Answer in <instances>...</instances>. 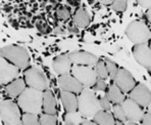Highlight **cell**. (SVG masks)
I'll list each match as a JSON object with an SVG mask.
<instances>
[{
	"label": "cell",
	"mask_w": 151,
	"mask_h": 125,
	"mask_svg": "<svg viewBox=\"0 0 151 125\" xmlns=\"http://www.w3.org/2000/svg\"><path fill=\"white\" fill-rule=\"evenodd\" d=\"M93 86H94L95 90H98V91H104L106 89L105 81H104V79H100V78L98 80H96V82H95V84Z\"/></svg>",
	"instance_id": "cell-31"
},
{
	"label": "cell",
	"mask_w": 151,
	"mask_h": 125,
	"mask_svg": "<svg viewBox=\"0 0 151 125\" xmlns=\"http://www.w3.org/2000/svg\"><path fill=\"white\" fill-rule=\"evenodd\" d=\"M104 64H105V67H106V70H107L108 76H109L111 79H114L115 74H116V72H117V66L113 62L110 61V60H106Z\"/></svg>",
	"instance_id": "cell-27"
},
{
	"label": "cell",
	"mask_w": 151,
	"mask_h": 125,
	"mask_svg": "<svg viewBox=\"0 0 151 125\" xmlns=\"http://www.w3.org/2000/svg\"><path fill=\"white\" fill-rule=\"evenodd\" d=\"M94 122L96 124L100 125H114L115 120L113 116L107 111H101L99 110L98 112L94 115Z\"/></svg>",
	"instance_id": "cell-19"
},
{
	"label": "cell",
	"mask_w": 151,
	"mask_h": 125,
	"mask_svg": "<svg viewBox=\"0 0 151 125\" xmlns=\"http://www.w3.org/2000/svg\"><path fill=\"white\" fill-rule=\"evenodd\" d=\"M99 104H100V108H102L103 110H105V111L110 110V108H111L110 100H108L107 97H102L101 99L99 100Z\"/></svg>",
	"instance_id": "cell-30"
},
{
	"label": "cell",
	"mask_w": 151,
	"mask_h": 125,
	"mask_svg": "<svg viewBox=\"0 0 151 125\" xmlns=\"http://www.w3.org/2000/svg\"><path fill=\"white\" fill-rule=\"evenodd\" d=\"M68 30L70 31V33H75V34H77V33H79V29H78V26L76 25V24H70L68 27Z\"/></svg>",
	"instance_id": "cell-35"
},
{
	"label": "cell",
	"mask_w": 151,
	"mask_h": 125,
	"mask_svg": "<svg viewBox=\"0 0 151 125\" xmlns=\"http://www.w3.org/2000/svg\"><path fill=\"white\" fill-rule=\"evenodd\" d=\"M19 68L0 55V85L8 84L10 81L19 77Z\"/></svg>",
	"instance_id": "cell-8"
},
{
	"label": "cell",
	"mask_w": 151,
	"mask_h": 125,
	"mask_svg": "<svg viewBox=\"0 0 151 125\" xmlns=\"http://www.w3.org/2000/svg\"><path fill=\"white\" fill-rule=\"evenodd\" d=\"M122 108H123L125 115L127 117V120H131L139 123L141 121L142 117H143V110H142L141 106L134 102L133 100L128 99L124 100V102L121 104Z\"/></svg>",
	"instance_id": "cell-9"
},
{
	"label": "cell",
	"mask_w": 151,
	"mask_h": 125,
	"mask_svg": "<svg viewBox=\"0 0 151 125\" xmlns=\"http://www.w3.org/2000/svg\"><path fill=\"white\" fill-rule=\"evenodd\" d=\"M22 122L26 125H37L39 124V117L37 116V114L25 112L22 117Z\"/></svg>",
	"instance_id": "cell-23"
},
{
	"label": "cell",
	"mask_w": 151,
	"mask_h": 125,
	"mask_svg": "<svg viewBox=\"0 0 151 125\" xmlns=\"http://www.w3.org/2000/svg\"><path fill=\"white\" fill-rule=\"evenodd\" d=\"M127 3H128L127 0H113L111 3V8L119 12H125L127 8Z\"/></svg>",
	"instance_id": "cell-28"
},
{
	"label": "cell",
	"mask_w": 151,
	"mask_h": 125,
	"mask_svg": "<svg viewBox=\"0 0 151 125\" xmlns=\"http://www.w3.org/2000/svg\"><path fill=\"white\" fill-rule=\"evenodd\" d=\"M78 109L84 117H94V115L100 110L99 100L91 89L83 88L78 97Z\"/></svg>",
	"instance_id": "cell-2"
},
{
	"label": "cell",
	"mask_w": 151,
	"mask_h": 125,
	"mask_svg": "<svg viewBox=\"0 0 151 125\" xmlns=\"http://www.w3.org/2000/svg\"><path fill=\"white\" fill-rule=\"evenodd\" d=\"M130 99L136 102L141 107H148L150 109V90L144 84L135 85L130 90Z\"/></svg>",
	"instance_id": "cell-10"
},
{
	"label": "cell",
	"mask_w": 151,
	"mask_h": 125,
	"mask_svg": "<svg viewBox=\"0 0 151 125\" xmlns=\"http://www.w3.org/2000/svg\"><path fill=\"white\" fill-rule=\"evenodd\" d=\"M54 32L57 33V34H61V33H64V30L63 29V27H57V28L55 29Z\"/></svg>",
	"instance_id": "cell-38"
},
{
	"label": "cell",
	"mask_w": 151,
	"mask_h": 125,
	"mask_svg": "<svg viewBox=\"0 0 151 125\" xmlns=\"http://www.w3.org/2000/svg\"><path fill=\"white\" fill-rule=\"evenodd\" d=\"M0 55L17 66L19 69H27L30 65V57L25 48L19 45H8L0 49Z\"/></svg>",
	"instance_id": "cell-3"
},
{
	"label": "cell",
	"mask_w": 151,
	"mask_h": 125,
	"mask_svg": "<svg viewBox=\"0 0 151 125\" xmlns=\"http://www.w3.org/2000/svg\"><path fill=\"white\" fill-rule=\"evenodd\" d=\"M82 120H83L82 114L77 111H73V112H68L64 115L63 122L68 125H80Z\"/></svg>",
	"instance_id": "cell-22"
},
{
	"label": "cell",
	"mask_w": 151,
	"mask_h": 125,
	"mask_svg": "<svg viewBox=\"0 0 151 125\" xmlns=\"http://www.w3.org/2000/svg\"><path fill=\"white\" fill-rule=\"evenodd\" d=\"M113 113V115H114V117L116 118L117 120H119V121L122 122V123H125V122L127 121V117L125 115V112H124L123 108H122L121 105L116 104L114 105V106L112 107V108H110Z\"/></svg>",
	"instance_id": "cell-26"
},
{
	"label": "cell",
	"mask_w": 151,
	"mask_h": 125,
	"mask_svg": "<svg viewBox=\"0 0 151 125\" xmlns=\"http://www.w3.org/2000/svg\"><path fill=\"white\" fill-rule=\"evenodd\" d=\"M116 86L123 92H130V90L136 85V81L132 74L126 69H117L114 79Z\"/></svg>",
	"instance_id": "cell-11"
},
{
	"label": "cell",
	"mask_w": 151,
	"mask_h": 125,
	"mask_svg": "<svg viewBox=\"0 0 151 125\" xmlns=\"http://www.w3.org/2000/svg\"><path fill=\"white\" fill-rule=\"evenodd\" d=\"M0 118L6 125L23 124L19 106L12 100L0 102Z\"/></svg>",
	"instance_id": "cell-4"
},
{
	"label": "cell",
	"mask_w": 151,
	"mask_h": 125,
	"mask_svg": "<svg viewBox=\"0 0 151 125\" xmlns=\"http://www.w3.org/2000/svg\"><path fill=\"white\" fill-rule=\"evenodd\" d=\"M141 121H142V123H143L144 125H150L151 124V115H150V112L143 114V117H142Z\"/></svg>",
	"instance_id": "cell-33"
},
{
	"label": "cell",
	"mask_w": 151,
	"mask_h": 125,
	"mask_svg": "<svg viewBox=\"0 0 151 125\" xmlns=\"http://www.w3.org/2000/svg\"><path fill=\"white\" fill-rule=\"evenodd\" d=\"M74 23L79 28H85L90 23V15L88 12L84 8H80L75 13L74 17Z\"/></svg>",
	"instance_id": "cell-20"
},
{
	"label": "cell",
	"mask_w": 151,
	"mask_h": 125,
	"mask_svg": "<svg viewBox=\"0 0 151 125\" xmlns=\"http://www.w3.org/2000/svg\"><path fill=\"white\" fill-rule=\"evenodd\" d=\"M107 97L108 100L111 102H113V105H121L124 102V100L126 99L125 94L123 93V91L121 90L116 85H111L108 89V93H107Z\"/></svg>",
	"instance_id": "cell-21"
},
{
	"label": "cell",
	"mask_w": 151,
	"mask_h": 125,
	"mask_svg": "<svg viewBox=\"0 0 151 125\" xmlns=\"http://www.w3.org/2000/svg\"><path fill=\"white\" fill-rule=\"evenodd\" d=\"M127 36L135 44L147 43L150 39V30L143 22L134 21L126 30Z\"/></svg>",
	"instance_id": "cell-5"
},
{
	"label": "cell",
	"mask_w": 151,
	"mask_h": 125,
	"mask_svg": "<svg viewBox=\"0 0 151 125\" xmlns=\"http://www.w3.org/2000/svg\"><path fill=\"white\" fill-rule=\"evenodd\" d=\"M52 67L56 74L58 75L66 74L72 69V62H70L68 55H61L55 57L54 61H53Z\"/></svg>",
	"instance_id": "cell-15"
},
{
	"label": "cell",
	"mask_w": 151,
	"mask_h": 125,
	"mask_svg": "<svg viewBox=\"0 0 151 125\" xmlns=\"http://www.w3.org/2000/svg\"><path fill=\"white\" fill-rule=\"evenodd\" d=\"M138 3L142 7L144 8H150V5H151V0H137Z\"/></svg>",
	"instance_id": "cell-34"
},
{
	"label": "cell",
	"mask_w": 151,
	"mask_h": 125,
	"mask_svg": "<svg viewBox=\"0 0 151 125\" xmlns=\"http://www.w3.org/2000/svg\"><path fill=\"white\" fill-rule=\"evenodd\" d=\"M68 57L74 64L84 66H93L99 61L96 55L87 51H73L68 55Z\"/></svg>",
	"instance_id": "cell-14"
},
{
	"label": "cell",
	"mask_w": 151,
	"mask_h": 125,
	"mask_svg": "<svg viewBox=\"0 0 151 125\" xmlns=\"http://www.w3.org/2000/svg\"><path fill=\"white\" fill-rule=\"evenodd\" d=\"M57 17H58L59 20H68L70 17V12L66 7H59L58 10H57Z\"/></svg>",
	"instance_id": "cell-29"
},
{
	"label": "cell",
	"mask_w": 151,
	"mask_h": 125,
	"mask_svg": "<svg viewBox=\"0 0 151 125\" xmlns=\"http://www.w3.org/2000/svg\"><path fill=\"white\" fill-rule=\"evenodd\" d=\"M57 123L56 116L52 114H42L39 117V124L42 125H55Z\"/></svg>",
	"instance_id": "cell-24"
},
{
	"label": "cell",
	"mask_w": 151,
	"mask_h": 125,
	"mask_svg": "<svg viewBox=\"0 0 151 125\" xmlns=\"http://www.w3.org/2000/svg\"><path fill=\"white\" fill-rule=\"evenodd\" d=\"M37 28L39 31H41L42 33H48L49 31V28L46 24H44L43 22H38L37 23Z\"/></svg>",
	"instance_id": "cell-32"
},
{
	"label": "cell",
	"mask_w": 151,
	"mask_h": 125,
	"mask_svg": "<svg viewBox=\"0 0 151 125\" xmlns=\"http://www.w3.org/2000/svg\"><path fill=\"white\" fill-rule=\"evenodd\" d=\"M58 83L61 90L70 91V92L74 93H80L82 89H83V85L76 79L74 76L68 74V73L60 75V77L58 79Z\"/></svg>",
	"instance_id": "cell-13"
},
{
	"label": "cell",
	"mask_w": 151,
	"mask_h": 125,
	"mask_svg": "<svg viewBox=\"0 0 151 125\" xmlns=\"http://www.w3.org/2000/svg\"><path fill=\"white\" fill-rule=\"evenodd\" d=\"M73 76L85 87H91L95 84L97 80V75L95 69L91 66H84V65H77L72 69Z\"/></svg>",
	"instance_id": "cell-6"
},
{
	"label": "cell",
	"mask_w": 151,
	"mask_h": 125,
	"mask_svg": "<svg viewBox=\"0 0 151 125\" xmlns=\"http://www.w3.org/2000/svg\"><path fill=\"white\" fill-rule=\"evenodd\" d=\"M25 82L29 87H32L38 90H46L48 88V82L43 73L38 68L32 67L24 73Z\"/></svg>",
	"instance_id": "cell-7"
},
{
	"label": "cell",
	"mask_w": 151,
	"mask_h": 125,
	"mask_svg": "<svg viewBox=\"0 0 151 125\" xmlns=\"http://www.w3.org/2000/svg\"><path fill=\"white\" fill-rule=\"evenodd\" d=\"M95 72H96V75L98 78L100 79H106L108 77V73L107 70H106V67L104 62H97L95 64Z\"/></svg>",
	"instance_id": "cell-25"
},
{
	"label": "cell",
	"mask_w": 151,
	"mask_h": 125,
	"mask_svg": "<svg viewBox=\"0 0 151 125\" xmlns=\"http://www.w3.org/2000/svg\"><path fill=\"white\" fill-rule=\"evenodd\" d=\"M133 55L136 61L145 67L146 69L150 70L151 68V51L150 47L147 43L136 44L133 48Z\"/></svg>",
	"instance_id": "cell-12"
},
{
	"label": "cell",
	"mask_w": 151,
	"mask_h": 125,
	"mask_svg": "<svg viewBox=\"0 0 151 125\" xmlns=\"http://www.w3.org/2000/svg\"><path fill=\"white\" fill-rule=\"evenodd\" d=\"M26 83L21 78H15L14 80L10 81L5 88V92L10 97H19V95L25 90Z\"/></svg>",
	"instance_id": "cell-17"
},
{
	"label": "cell",
	"mask_w": 151,
	"mask_h": 125,
	"mask_svg": "<svg viewBox=\"0 0 151 125\" xmlns=\"http://www.w3.org/2000/svg\"><path fill=\"white\" fill-rule=\"evenodd\" d=\"M60 99L63 102V108L65 109L66 112H73L77 111L78 109V97H76L74 92L66 90H61Z\"/></svg>",
	"instance_id": "cell-16"
},
{
	"label": "cell",
	"mask_w": 151,
	"mask_h": 125,
	"mask_svg": "<svg viewBox=\"0 0 151 125\" xmlns=\"http://www.w3.org/2000/svg\"><path fill=\"white\" fill-rule=\"evenodd\" d=\"M42 110L47 114H56V102L53 93L50 90L46 89L43 93V102H42Z\"/></svg>",
	"instance_id": "cell-18"
},
{
	"label": "cell",
	"mask_w": 151,
	"mask_h": 125,
	"mask_svg": "<svg viewBox=\"0 0 151 125\" xmlns=\"http://www.w3.org/2000/svg\"><path fill=\"white\" fill-rule=\"evenodd\" d=\"M99 2H101L102 4H106V5H109V4L112 3L113 0H98Z\"/></svg>",
	"instance_id": "cell-37"
},
{
	"label": "cell",
	"mask_w": 151,
	"mask_h": 125,
	"mask_svg": "<svg viewBox=\"0 0 151 125\" xmlns=\"http://www.w3.org/2000/svg\"><path fill=\"white\" fill-rule=\"evenodd\" d=\"M94 121H89V120H82L81 122V125H95Z\"/></svg>",
	"instance_id": "cell-36"
},
{
	"label": "cell",
	"mask_w": 151,
	"mask_h": 125,
	"mask_svg": "<svg viewBox=\"0 0 151 125\" xmlns=\"http://www.w3.org/2000/svg\"><path fill=\"white\" fill-rule=\"evenodd\" d=\"M42 102H43V93L42 90L29 87L19 95L17 104L19 107L27 113L40 114L42 111Z\"/></svg>",
	"instance_id": "cell-1"
}]
</instances>
